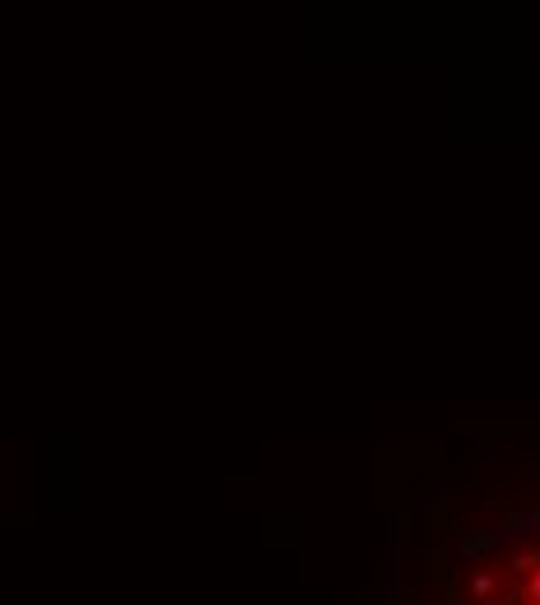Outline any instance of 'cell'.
I'll return each instance as SVG.
<instances>
[{
	"label": "cell",
	"mask_w": 540,
	"mask_h": 605,
	"mask_svg": "<svg viewBox=\"0 0 540 605\" xmlns=\"http://www.w3.org/2000/svg\"><path fill=\"white\" fill-rule=\"evenodd\" d=\"M531 536H540V508H513V512H503L499 522L489 526L494 550H522Z\"/></svg>",
	"instance_id": "obj_1"
},
{
	"label": "cell",
	"mask_w": 540,
	"mask_h": 605,
	"mask_svg": "<svg viewBox=\"0 0 540 605\" xmlns=\"http://www.w3.org/2000/svg\"><path fill=\"white\" fill-rule=\"evenodd\" d=\"M452 550L466 559V564H485L489 554H494V540H489V526H466L452 536Z\"/></svg>",
	"instance_id": "obj_2"
},
{
	"label": "cell",
	"mask_w": 540,
	"mask_h": 605,
	"mask_svg": "<svg viewBox=\"0 0 540 605\" xmlns=\"http://www.w3.org/2000/svg\"><path fill=\"white\" fill-rule=\"evenodd\" d=\"M494 573H471V601H480V605H489L494 601Z\"/></svg>",
	"instance_id": "obj_3"
},
{
	"label": "cell",
	"mask_w": 540,
	"mask_h": 605,
	"mask_svg": "<svg viewBox=\"0 0 540 605\" xmlns=\"http://www.w3.org/2000/svg\"><path fill=\"white\" fill-rule=\"evenodd\" d=\"M536 564H540V550L522 545V550H513V559H508V573H531Z\"/></svg>",
	"instance_id": "obj_4"
},
{
	"label": "cell",
	"mask_w": 540,
	"mask_h": 605,
	"mask_svg": "<svg viewBox=\"0 0 540 605\" xmlns=\"http://www.w3.org/2000/svg\"><path fill=\"white\" fill-rule=\"evenodd\" d=\"M527 601H531V605H540V564L527 573Z\"/></svg>",
	"instance_id": "obj_5"
},
{
	"label": "cell",
	"mask_w": 540,
	"mask_h": 605,
	"mask_svg": "<svg viewBox=\"0 0 540 605\" xmlns=\"http://www.w3.org/2000/svg\"><path fill=\"white\" fill-rule=\"evenodd\" d=\"M443 605H480V601H471V596H447Z\"/></svg>",
	"instance_id": "obj_6"
}]
</instances>
